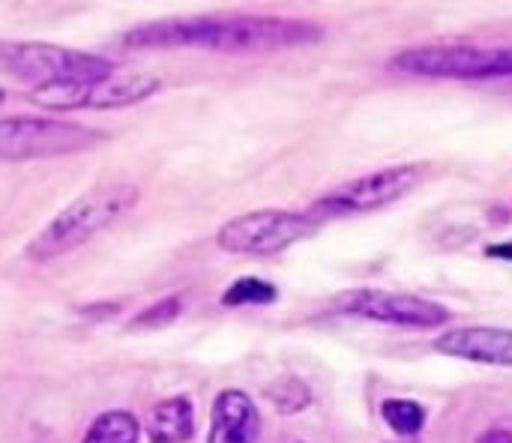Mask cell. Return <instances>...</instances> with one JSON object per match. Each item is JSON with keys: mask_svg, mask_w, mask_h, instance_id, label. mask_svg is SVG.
<instances>
[{"mask_svg": "<svg viewBox=\"0 0 512 443\" xmlns=\"http://www.w3.org/2000/svg\"><path fill=\"white\" fill-rule=\"evenodd\" d=\"M324 39L315 21L276 18V15H195L168 18L132 27L120 42L132 51L144 48H207L222 54H255L312 45Z\"/></svg>", "mask_w": 512, "mask_h": 443, "instance_id": "cell-1", "label": "cell"}, {"mask_svg": "<svg viewBox=\"0 0 512 443\" xmlns=\"http://www.w3.org/2000/svg\"><path fill=\"white\" fill-rule=\"evenodd\" d=\"M138 198H141V192L132 183H111V186L84 192L69 207H63L30 240L27 258L30 261H54L66 252L84 246L87 240H93L96 234H102L105 228L120 222L138 204Z\"/></svg>", "mask_w": 512, "mask_h": 443, "instance_id": "cell-2", "label": "cell"}, {"mask_svg": "<svg viewBox=\"0 0 512 443\" xmlns=\"http://www.w3.org/2000/svg\"><path fill=\"white\" fill-rule=\"evenodd\" d=\"M0 66L36 87L66 84V81H93L114 72V63L99 54H84L45 42H0Z\"/></svg>", "mask_w": 512, "mask_h": 443, "instance_id": "cell-3", "label": "cell"}, {"mask_svg": "<svg viewBox=\"0 0 512 443\" xmlns=\"http://www.w3.org/2000/svg\"><path fill=\"white\" fill-rule=\"evenodd\" d=\"M102 141L105 132L72 120H45V117L0 120V162H30V159L84 153L90 147H99Z\"/></svg>", "mask_w": 512, "mask_h": 443, "instance_id": "cell-4", "label": "cell"}, {"mask_svg": "<svg viewBox=\"0 0 512 443\" xmlns=\"http://www.w3.org/2000/svg\"><path fill=\"white\" fill-rule=\"evenodd\" d=\"M390 69L423 78H507L512 75V48L480 45H426L408 48L390 60Z\"/></svg>", "mask_w": 512, "mask_h": 443, "instance_id": "cell-5", "label": "cell"}, {"mask_svg": "<svg viewBox=\"0 0 512 443\" xmlns=\"http://www.w3.org/2000/svg\"><path fill=\"white\" fill-rule=\"evenodd\" d=\"M162 87L159 78L144 72H111L93 81H66L30 90V102L51 111H81V108H126L150 99Z\"/></svg>", "mask_w": 512, "mask_h": 443, "instance_id": "cell-6", "label": "cell"}, {"mask_svg": "<svg viewBox=\"0 0 512 443\" xmlns=\"http://www.w3.org/2000/svg\"><path fill=\"white\" fill-rule=\"evenodd\" d=\"M318 222L309 213L291 210H258L231 219L216 234L219 249L234 255H276L300 240H306Z\"/></svg>", "mask_w": 512, "mask_h": 443, "instance_id": "cell-7", "label": "cell"}, {"mask_svg": "<svg viewBox=\"0 0 512 443\" xmlns=\"http://www.w3.org/2000/svg\"><path fill=\"white\" fill-rule=\"evenodd\" d=\"M423 180L420 165H396V168H381L375 174L357 177L324 198H318L309 210V216L318 219H339V216H354V213H369L381 210L399 198H405L417 183Z\"/></svg>", "mask_w": 512, "mask_h": 443, "instance_id": "cell-8", "label": "cell"}, {"mask_svg": "<svg viewBox=\"0 0 512 443\" xmlns=\"http://www.w3.org/2000/svg\"><path fill=\"white\" fill-rule=\"evenodd\" d=\"M345 312L381 324L414 327V330H435L447 324L450 312L432 300L411 297V294H387V291H357L345 297Z\"/></svg>", "mask_w": 512, "mask_h": 443, "instance_id": "cell-9", "label": "cell"}, {"mask_svg": "<svg viewBox=\"0 0 512 443\" xmlns=\"http://www.w3.org/2000/svg\"><path fill=\"white\" fill-rule=\"evenodd\" d=\"M435 348L447 357L483 363V366H507L512 369V330L501 327H468L453 330L435 339Z\"/></svg>", "mask_w": 512, "mask_h": 443, "instance_id": "cell-10", "label": "cell"}, {"mask_svg": "<svg viewBox=\"0 0 512 443\" xmlns=\"http://www.w3.org/2000/svg\"><path fill=\"white\" fill-rule=\"evenodd\" d=\"M261 432V417L252 399L240 390L219 393L210 420L207 443H255Z\"/></svg>", "mask_w": 512, "mask_h": 443, "instance_id": "cell-11", "label": "cell"}, {"mask_svg": "<svg viewBox=\"0 0 512 443\" xmlns=\"http://www.w3.org/2000/svg\"><path fill=\"white\" fill-rule=\"evenodd\" d=\"M144 432H147L150 443L192 441V435H195V411H192V402L183 399V396H174V399L159 402L150 411Z\"/></svg>", "mask_w": 512, "mask_h": 443, "instance_id": "cell-12", "label": "cell"}, {"mask_svg": "<svg viewBox=\"0 0 512 443\" xmlns=\"http://www.w3.org/2000/svg\"><path fill=\"white\" fill-rule=\"evenodd\" d=\"M141 426L129 411H108L96 417L81 443H138Z\"/></svg>", "mask_w": 512, "mask_h": 443, "instance_id": "cell-13", "label": "cell"}, {"mask_svg": "<svg viewBox=\"0 0 512 443\" xmlns=\"http://www.w3.org/2000/svg\"><path fill=\"white\" fill-rule=\"evenodd\" d=\"M381 414H384V423L396 435H405V438L417 435L426 426V408L411 399H387L381 405Z\"/></svg>", "mask_w": 512, "mask_h": 443, "instance_id": "cell-14", "label": "cell"}, {"mask_svg": "<svg viewBox=\"0 0 512 443\" xmlns=\"http://www.w3.org/2000/svg\"><path fill=\"white\" fill-rule=\"evenodd\" d=\"M276 300V288L264 279H237L225 294H222V306H264Z\"/></svg>", "mask_w": 512, "mask_h": 443, "instance_id": "cell-15", "label": "cell"}, {"mask_svg": "<svg viewBox=\"0 0 512 443\" xmlns=\"http://www.w3.org/2000/svg\"><path fill=\"white\" fill-rule=\"evenodd\" d=\"M273 402H276V408L282 411V414H294V411H303L306 405H309V390L303 387V381H279L276 387H270V393H267Z\"/></svg>", "mask_w": 512, "mask_h": 443, "instance_id": "cell-16", "label": "cell"}, {"mask_svg": "<svg viewBox=\"0 0 512 443\" xmlns=\"http://www.w3.org/2000/svg\"><path fill=\"white\" fill-rule=\"evenodd\" d=\"M180 315V297H171V300H162L156 303L153 309H147L144 315H138L132 321V327H162L168 321H174Z\"/></svg>", "mask_w": 512, "mask_h": 443, "instance_id": "cell-17", "label": "cell"}, {"mask_svg": "<svg viewBox=\"0 0 512 443\" xmlns=\"http://www.w3.org/2000/svg\"><path fill=\"white\" fill-rule=\"evenodd\" d=\"M477 443H512V432H507V429H489V432L480 435Z\"/></svg>", "mask_w": 512, "mask_h": 443, "instance_id": "cell-18", "label": "cell"}, {"mask_svg": "<svg viewBox=\"0 0 512 443\" xmlns=\"http://www.w3.org/2000/svg\"><path fill=\"white\" fill-rule=\"evenodd\" d=\"M486 255H492V258H507V261H512V243L489 246V249H486Z\"/></svg>", "mask_w": 512, "mask_h": 443, "instance_id": "cell-19", "label": "cell"}]
</instances>
